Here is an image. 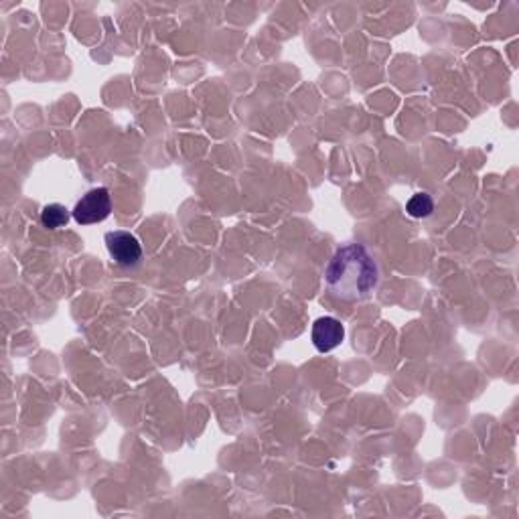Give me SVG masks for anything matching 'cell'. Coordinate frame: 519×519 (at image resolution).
<instances>
[{
  "label": "cell",
  "instance_id": "1",
  "mask_svg": "<svg viewBox=\"0 0 519 519\" xmlns=\"http://www.w3.org/2000/svg\"><path fill=\"white\" fill-rule=\"evenodd\" d=\"M379 270L366 246L348 244L339 248L325 268V282L331 297L345 302H359L376 290Z\"/></svg>",
  "mask_w": 519,
  "mask_h": 519
},
{
  "label": "cell",
  "instance_id": "4",
  "mask_svg": "<svg viewBox=\"0 0 519 519\" xmlns=\"http://www.w3.org/2000/svg\"><path fill=\"white\" fill-rule=\"evenodd\" d=\"M310 339L317 351L328 353L339 348L345 339V327L335 317H318L313 323V331H310Z\"/></svg>",
  "mask_w": 519,
  "mask_h": 519
},
{
  "label": "cell",
  "instance_id": "3",
  "mask_svg": "<svg viewBox=\"0 0 519 519\" xmlns=\"http://www.w3.org/2000/svg\"><path fill=\"white\" fill-rule=\"evenodd\" d=\"M106 248L118 266L136 268L142 262V246L134 233L120 230L106 233Z\"/></svg>",
  "mask_w": 519,
  "mask_h": 519
},
{
  "label": "cell",
  "instance_id": "2",
  "mask_svg": "<svg viewBox=\"0 0 519 519\" xmlns=\"http://www.w3.org/2000/svg\"><path fill=\"white\" fill-rule=\"evenodd\" d=\"M112 213V197L106 187H96L85 193L73 207V220L80 226L100 223Z\"/></svg>",
  "mask_w": 519,
  "mask_h": 519
},
{
  "label": "cell",
  "instance_id": "5",
  "mask_svg": "<svg viewBox=\"0 0 519 519\" xmlns=\"http://www.w3.org/2000/svg\"><path fill=\"white\" fill-rule=\"evenodd\" d=\"M67 221H69V211L62 203H51V205L43 207V211H41L43 228L59 230V228L67 226Z\"/></svg>",
  "mask_w": 519,
  "mask_h": 519
},
{
  "label": "cell",
  "instance_id": "6",
  "mask_svg": "<svg viewBox=\"0 0 519 519\" xmlns=\"http://www.w3.org/2000/svg\"><path fill=\"white\" fill-rule=\"evenodd\" d=\"M406 211H408L410 218H428L435 211V201H432V197L428 193H416L414 195L408 203H406Z\"/></svg>",
  "mask_w": 519,
  "mask_h": 519
}]
</instances>
